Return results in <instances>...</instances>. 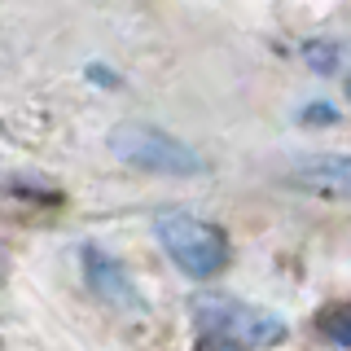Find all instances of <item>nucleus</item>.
<instances>
[{
    "mask_svg": "<svg viewBox=\"0 0 351 351\" xmlns=\"http://www.w3.org/2000/svg\"><path fill=\"white\" fill-rule=\"evenodd\" d=\"M193 316L206 329L202 347H277L285 343V316L259 303H241L228 294H197Z\"/></svg>",
    "mask_w": 351,
    "mask_h": 351,
    "instance_id": "1",
    "label": "nucleus"
},
{
    "mask_svg": "<svg viewBox=\"0 0 351 351\" xmlns=\"http://www.w3.org/2000/svg\"><path fill=\"white\" fill-rule=\"evenodd\" d=\"M325 329L338 338V343H351V312H334V316L325 321Z\"/></svg>",
    "mask_w": 351,
    "mask_h": 351,
    "instance_id": "6",
    "label": "nucleus"
},
{
    "mask_svg": "<svg viewBox=\"0 0 351 351\" xmlns=\"http://www.w3.org/2000/svg\"><path fill=\"white\" fill-rule=\"evenodd\" d=\"M347 101H351V75H347Z\"/></svg>",
    "mask_w": 351,
    "mask_h": 351,
    "instance_id": "9",
    "label": "nucleus"
},
{
    "mask_svg": "<svg viewBox=\"0 0 351 351\" xmlns=\"http://www.w3.org/2000/svg\"><path fill=\"white\" fill-rule=\"evenodd\" d=\"M307 123H312V119H321V123H334V114H329V106H307Z\"/></svg>",
    "mask_w": 351,
    "mask_h": 351,
    "instance_id": "8",
    "label": "nucleus"
},
{
    "mask_svg": "<svg viewBox=\"0 0 351 351\" xmlns=\"http://www.w3.org/2000/svg\"><path fill=\"white\" fill-rule=\"evenodd\" d=\"M84 268H88V285H93L101 299H110V303H136L132 281H128V272H123V263H119V259L101 255V250H88Z\"/></svg>",
    "mask_w": 351,
    "mask_h": 351,
    "instance_id": "5",
    "label": "nucleus"
},
{
    "mask_svg": "<svg viewBox=\"0 0 351 351\" xmlns=\"http://www.w3.org/2000/svg\"><path fill=\"white\" fill-rule=\"evenodd\" d=\"M106 145L119 162H128L136 171L176 176V180L206 171V158L193 145H184L180 136H171V132H162L154 123H119V128H110Z\"/></svg>",
    "mask_w": 351,
    "mask_h": 351,
    "instance_id": "2",
    "label": "nucleus"
},
{
    "mask_svg": "<svg viewBox=\"0 0 351 351\" xmlns=\"http://www.w3.org/2000/svg\"><path fill=\"white\" fill-rule=\"evenodd\" d=\"M162 250L184 277L193 281H211L228 268V237L219 224H206L197 215H158L154 219Z\"/></svg>",
    "mask_w": 351,
    "mask_h": 351,
    "instance_id": "3",
    "label": "nucleus"
},
{
    "mask_svg": "<svg viewBox=\"0 0 351 351\" xmlns=\"http://www.w3.org/2000/svg\"><path fill=\"white\" fill-rule=\"evenodd\" d=\"M281 184L351 202V154H299L281 167Z\"/></svg>",
    "mask_w": 351,
    "mask_h": 351,
    "instance_id": "4",
    "label": "nucleus"
},
{
    "mask_svg": "<svg viewBox=\"0 0 351 351\" xmlns=\"http://www.w3.org/2000/svg\"><path fill=\"white\" fill-rule=\"evenodd\" d=\"M307 62L321 66V71H334V49H329V44H321V49H316V44H307Z\"/></svg>",
    "mask_w": 351,
    "mask_h": 351,
    "instance_id": "7",
    "label": "nucleus"
}]
</instances>
